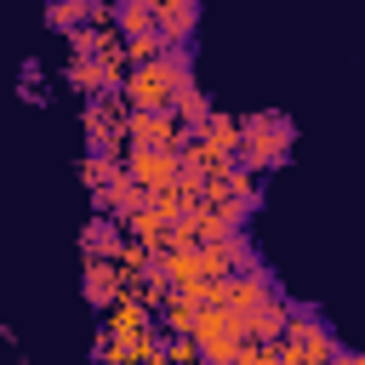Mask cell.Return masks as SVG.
Listing matches in <instances>:
<instances>
[{"instance_id":"cell-1","label":"cell","mask_w":365,"mask_h":365,"mask_svg":"<svg viewBox=\"0 0 365 365\" xmlns=\"http://www.w3.org/2000/svg\"><path fill=\"white\" fill-rule=\"evenodd\" d=\"M188 80H194V51H165V57L131 68L120 97L131 103V114H171V103H177V91Z\"/></svg>"},{"instance_id":"cell-2","label":"cell","mask_w":365,"mask_h":365,"mask_svg":"<svg viewBox=\"0 0 365 365\" xmlns=\"http://www.w3.org/2000/svg\"><path fill=\"white\" fill-rule=\"evenodd\" d=\"M291 143H297L291 114H279V108L240 114V165H245L251 177H262V171L285 165V160H291Z\"/></svg>"},{"instance_id":"cell-3","label":"cell","mask_w":365,"mask_h":365,"mask_svg":"<svg viewBox=\"0 0 365 365\" xmlns=\"http://www.w3.org/2000/svg\"><path fill=\"white\" fill-rule=\"evenodd\" d=\"M125 120H131V103L120 97V91H108V97H91L86 108H80V125H86V154H108V160H125Z\"/></svg>"},{"instance_id":"cell-4","label":"cell","mask_w":365,"mask_h":365,"mask_svg":"<svg viewBox=\"0 0 365 365\" xmlns=\"http://www.w3.org/2000/svg\"><path fill=\"white\" fill-rule=\"evenodd\" d=\"M125 177L143 194H165V188H177L182 160H177V148H125Z\"/></svg>"},{"instance_id":"cell-5","label":"cell","mask_w":365,"mask_h":365,"mask_svg":"<svg viewBox=\"0 0 365 365\" xmlns=\"http://www.w3.org/2000/svg\"><path fill=\"white\" fill-rule=\"evenodd\" d=\"M194 342H200V354H205V359L234 365V354L245 348V325H240V314H228V308H205V314H200V325H194Z\"/></svg>"},{"instance_id":"cell-6","label":"cell","mask_w":365,"mask_h":365,"mask_svg":"<svg viewBox=\"0 0 365 365\" xmlns=\"http://www.w3.org/2000/svg\"><path fill=\"white\" fill-rule=\"evenodd\" d=\"M274 297H285V291L268 279V268H257V274H228V279H222V308L240 314V319L257 314V308H268Z\"/></svg>"},{"instance_id":"cell-7","label":"cell","mask_w":365,"mask_h":365,"mask_svg":"<svg viewBox=\"0 0 365 365\" xmlns=\"http://www.w3.org/2000/svg\"><path fill=\"white\" fill-rule=\"evenodd\" d=\"M80 291H86V302L91 308H114L125 291H131V279L120 274V262H108V257H86V274H80Z\"/></svg>"},{"instance_id":"cell-8","label":"cell","mask_w":365,"mask_h":365,"mask_svg":"<svg viewBox=\"0 0 365 365\" xmlns=\"http://www.w3.org/2000/svg\"><path fill=\"white\" fill-rule=\"evenodd\" d=\"M125 143L131 148H182L188 131L177 125V114H131L125 120Z\"/></svg>"},{"instance_id":"cell-9","label":"cell","mask_w":365,"mask_h":365,"mask_svg":"<svg viewBox=\"0 0 365 365\" xmlns=\"http://www.w3.org/2000/svg\"><path fill=\"white\" fill-rule=\"evenodd\" d=\"M160 6V40L171 46V51H188V40H194V29H200V0H154Z\"/></svg>"},{"instance_id":"cell-10","label":"cell","mask_w":365,"mask_h":365,"mask_svg":"<svg viewBox=\"0 0 365 365\" xmlns=\"http://www.w3.org/2000/svg\"><path fill=\"white\" fill-rule=\"evenodd\" d=\"M200 143H205V154L217 160V165H240V114H211L205 120V131H200Z\"/></svg>"},{"instance_id":"cell-11","label":"cell","mask_w":365,"mask_h":365,"mask_svg":"<svg viewBox=\"0 0 365 365\" xmlns=\"http://www.w3.org/2000/svg\"><path fill=\"white\" fill-rule=\"evenodd\" d=\"M68 86H74V91H86V103H91V97L120 91V80L108 74V63H103V57H68Z\"/></svg>"},{"instance_id":"cell-12","label":"cell","mask_w":365,"mask_h":365,"mask_svg":"<svg viewBox=\"0 0 365 365\" xmlns=\"http://www.w3.org/2000/svg\"><path fill=\"white\" fill-rule=\"evenodd\" d=\"M108 336H148V331H160L154 325V314L137 302V297H120L114 308H108V325H103Z\"/></svg>"},{"instance_id":"cell-13","label":"cell","mask_w":365,"mask_h":365,"mask_svg":"<svg viewBox=\"0 0 365 365\" xmlns=\"http://www.w3.org/2000/svg\"><path fill=\"white\" fill-rule=\"evenodd\" d=\"M171 114H177V125H182L188 137H200V131H205V120H211L217 108H211V97H205V91H200V86L188 80V86L177 91V103H171Z\"/></svg>"},{"instance_id":"cell-14","label":"cell","mask_w":365,"mask_h":365,"mask_svg":"<svg viewBox=\"0 0 365 365\" xmlns=\"http://www.w3.org/2000/svg\"><path fill=\"white\" fill-rule=\"evenodd\" d=\"M143 205H148V194H143L131 177H120L114 188H103V194H97V217H114V222H125V217H131V211H143Z\"/></svg>"},{"instance_id":"cell-15","label":"cell","mask_w":365,"mask_h":365,"mask_svg":"<svg viewBox=\"0 0 365 365\" xmlns=\"http://www.w3.org/2000/svg\"><path fill=\"white\" fill-rule=\"evenodd\" d=\"M154 23H160V6H154V0H120V6H114V29H120L125 40H137V34H160Z\"/></svg>"},{"instance_id":"cell-16","label":"cell","mask_w":365,"mask_h":365,"mask_svg":"<svg viewBox=\"0 0 365 365\" xmlns=\"http://www.w3.org/2000/svg\"><path fill=\"white\" fill-rule=\"evenodd\" d=\"M120 240H125V234H120V222H114V217H91V222L80 228V251H86V257H108V262H114Z\"/></svg>"},{"instance_id":"cell-17","label":"cell","mask_w":365,"mask_h":365,"mask_svg":"<svg viewBox=\"0 0 365 365\" xmlns=\"http://www.w3.org/2000/svg\"><path fill=\"white\" fill-rule=\"evenodd\" d=\"M200 314H205L200 302H188V297H171V302L160 308V319H154V325H160V336H194Z\"/></svg>"},{"instance_id":"cell-18","label":"cell","mask_w":365,"mask_h":365,"mask_svg":"<svg viewBox=\"0 0 365 365\" xmlns=\"http://www.w3.org/2000/svg\"><path fill=\"white\" fill-rule=\"evenodd\" d=\"M120 177H125V160H108V154H86V160H80V182H86L91 194L114 188Z\"/></svg>"},{"instance_id":"cell-19","label":"cell","mask_w":365,"mask_h":365,"mask_svg":"<svg viewBox=\"0 0 365 365\" xmlns=\"http://www.w3.org/2000/svg\"><path fill=\"white\" fill-rule=\"evenodd\" d=\"M46 23L63 29V34H80L91 23V0H63V6H46Z\"/></svg>"},{"instance_id":"cell-20","label":"cell","mask_w":365,"mask_h":365,"mask_svg":"<svg viewBox=\"0 0 365 365\" xmlns=\"http://www.w3.org/2000/svg\"><path fill=\"white\" fill-rule=\"evenodd\" d=\"M160 359H165V365H200L205 354H200L194 336H165V342H160Z\"/></svg>"},{"instance_id":"cell-21","label":"cell","mask_w":365,"mask_h":365,"mask_svg":"<svg viewBox=\"0 0 365 365\" xmlns=\"http://www.w3.org/2000/svg\"><path fill=\"white\" fill-rule=\"evenodd\" d=\"M331 365H365V354H354V348H342V354H336Z\"/></svg>"},{"instance_id":"cell-22","label":"cell","mask_w":365,"mask_h":365,"mask_svg":"<svg viewBox=\"0 0 365 365\" xmlns=\"http://www.w3.org/2000/svg\"><path fill=\"white\" fill-rule=\"evenodd\" d=\"M200 365H222V359H200Z\"/></svg>"}]
</instances>
